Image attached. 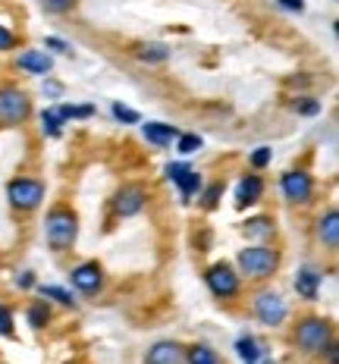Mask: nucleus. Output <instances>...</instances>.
Returning a JSON list of instances; mask_svg holds the SVG:
<instances>
[{
	"label": "nucleus",
	"instance_id": "f257e3e1",
	"mask_svg": "<svg viewBox=\"0 0 339 364\" xmlns=\"http://www.w3.org/2000/svg\"><path fill=\"white\" fill-rule=\"evenodd\" d=\"M75 236H79V217L66 208H54L44 220V239L54 252H66V248L75 245Z\"/></svg>",
	"mask_w": 339,
	"mask_h": 364
},
{
	"label": "nucleus",
	"instance_id": "f03ea898",
	"mask_svg": "<svg viewBox=\"0 0 339 364\" xmlns=\"http://www.w3.org/2000/svg\"><path fill=\"white\" fill-rule=\"evenodd\" d=\"M276 264H280V255H276L274 248H267V245H254V248L239 252V267H242V273L245 277H252V279L270 277V273L276 270Z\"/></svg>",
	"mask_w": 339,
	"mask_h": 364
},
{
	"label": "nucleus",
	"instance_id": "7ed1b4c3",
	"mask_svg": "<svg viewBox=\"0 0 339 364\" xmlns=\"http://www.w3.org/2000/svg\"><path fill=\"white\" fill-rule=\"evenodd\" d=\"M296 343H298V348H305V352H311V355L323 352V348L330 346V323L323 321V317H305L296 330Z\"/></svg>",
	"mask_w": 339,
	"mask_h": 364
},
{
	"label": "nucleus",
	"instance_id": "20e7f679",
	"mask_svg": "<svg viewBox=\"0 0 339 364\" xmlns=\"http://www.w3.org/2000/svg\"><path fill=\"white\" fill-rule=\"evenodd\" d=\"M6 198L19 210H35L44 201V186L38 179H13L6 186Z\"/></svg>",
	"mask_w": 339,
	"mask_h": 364
},
{
	"label": "nucleus",
	"instance_id": "39448f33",
	"mask_svg": "<svg viewBox=\"0 0 339 364\" xmlns=\"http://www.w3.org/2000/svg\"><path fill=\"white\" fill-rule=\"evenodd\" d=\"M28 117V97L19 88H0V123L19 126Z\"/></svg>",
	"mask_w": 339,
	"mask_h": 364
},
{
	"label": "nucleus",
	"instance_id": "423d86ee",
	"mask_svg": "<svg viewBox=\"0 0 339 364\" xmlns=\"http://www.w3.org/2000/svg\"><path fill=\"white\" fill-rule=\"evenodd\" d=\"M205 283L217 299H232V295L239 292V277L230 264H214V267L205 273Z\"/></svg>",
	"mask_w": 339,
	"mask_h": 364
},
{
	"label": "nucleus",
	"instance_id": "0eeeda50",
	"mask_svg": "<svg viewBox=\"0 0 339 364\" xmlns=\"http://www.w3.org/2000/svg\"><path fill=\"white\" fill-rule=\"evenodd\" d=\"M254 314H258V321L264 327H280L289 311H286V301L276 292H261L254 299Z\"/></svg>",
	"mask_w": 339,
	"mask_h": 364
},
{
	"label": "nucleus",
	"instance_id": "6e6552de",
	"mask_svg": "<svg viewBox=\"0 0 339 364\" xmlns=\"http://www.w3.org/2000/svg\"><path fill=\"white\" fill-rule=\"evenodd\" d=\"M280 188H283L286 201H292V204H308V198H311V192H314V182H311V176H308L305 170H289V173H286V176L280 179Z\"/></svg>",
	"mask_w": 339,
	"mask_h": 364
},
{
	"label": "nucleus",
	"instance_id": "1a4fd4ad",
	"mask_svg": "<svg viewBox=\"0 0 339 364\" xmlns=\"http://www.w3.org/2000/svg\"><path fill=\"white\" fill-rule=\"evenodd\" d=\"M145 201H148V192L141 186H123L117 192V198H113V210L119 217H135L145 208Z\"/></svg>",
	"mask_w": 339,
	"mask_h": 364
},
{
	"label": "nucleus",
	"instance_id": "9d476101",
	"mask_svg": "<svg viewBox=\"0 0 339 364\" xmlns=\"http://www.w3.org/2000/svg\"><path fill=\"white\" fill-rule=\"evenodd\" d=\"M70 279H72V286H75V289H79V292L92 295V292L101 289V283H104V273H101V267H97L95 261H88V264H79V267H72Z\"/></svg>",
	"mask_w": 339,
	"mask_h": 364
},
{
	"label": "nucleus",
	"instance_id": "9b49d317",
	"mask_svg": "<svg viewBox=\"0 0 339 364\" xmlns=\"http://www.w3.org/2000/svg\"><path fill=\"white\" fill-rule=\"evenodd\" d=\"M167 179L179 186V192H183V201H188L201 188V176L195 170H188L185 164H170L167 166Z\"/></svg>",
	"mask_w": 339,
	"mask_h": 364
},
{
	"label": "nucleus",
	"instance_id": "f8f14e48",
	"mask_svg": "<svg viewBox=\"0 0 339 364\" xmlns=\"http://www.w3.org/2000/svg\"><path fill=\"white\" fill-rule=\"evenodd\" d=\"M185 352L176 343H154L145 355V364H183Z\"/></svg>",
	"mask_w": 339,
	"mask_h": 364
},
{
	"label": "nucleus",
	"instance_id": "ddd939ff",
	"mask_svg": "<svg viewBox=\"0 0 339 364\" xmlns=\"http://www.w3.org/2000/svg\"><path fill=\"white\" fill-rule=\"evenodd\" d=\"M321 273L318 270H311V267H305V270H298V277H296V292L301 295V299H308V301H314L318 299V292H321Z\"/></svg>",
	"mask_w": 339,
	"mask_h": 364
},
{
	"label": "nucleus",
	"instance_id": "4468645a",
	"mask_svg": "<svg viewBox=\"0 0 339 364\" xmlns=\"http://www.w3.org/2000/svg\"><path fill=\"white\" fill-rule=\"evenodd\" d=\"M261 195H264L261 176H245L242 182H239V188H236V204L239 208H248V204L261 201Z\"/></svg>",
	"mask_w": 339,
	"mask_h": 364
},
{
	"label": "nucleus",
	"instance_id": "2eb2a0df",
	"mask_svg": "<svg viewBox=\"0 0 339 364\" xmlns=\"http://www.w3.org/2000/svg\"><path fill=\"white\" fill-rule=\"evenodd\" d=\"M318 239L327 248L339 245V214H336V210H327V214L318 220Z\"/></svg>",
	"mask_w": 339,
	"mask_h": 364
},
{
	"label": "nucleus",
	"instance_id": "dca6fc26",
	"mask_svg": "<svg viewBox=\"0 0 339 364\" xmlns=\"http://www.w3.org/2000/svg\"><path fill=\"white\" fill-rule=\"evenodd\" d=\"M141 132H145V139L151 141V145L163 148V145H173V139H179V132L167 123H145L141 126Z\"/></svg>",
	"mask_w": 339,
	"mask_h": 364
},
{
	"label": "nucleus",
	"instance_id": "f3484780",
	"mask_svg": "<svg viewBox=\"0 0 339 364\" xmlns=\"http://www.w3.org/2000/svg\"><path fill=\"white\" fill-rule=\"evenodd\" d=\"M19 66L26 73H35V75H44L50 73V66H54V60H50L44 50H26V54L19 57Z\"/></svg>",
	"mask_w": 339,
	"mask_h": 364
},
{
	"label": "nucleus",
	"instance_id": "a211bd4d",
	"mask_svg": "<svg viewBox=\"0 0 339 364\" xmlns=\"http://www.w3.org/2000/svg\"><path fill=\"white\" fill-rule=\"evenodd\" d=\"M236 352H239V358H242L245 364H254V361L264 358V346H261L254 336H242V339H239V343H236Z\"/></svg>",
	"mask_w": 339,
	"mask_h": 364
},
{
	"label": "nucleus",
	"instance_id": "6ab92c4d",
	"mask_svg": "<svg viewBox=\"0 0 339 364\" xmlns=\"http://www.w3.org/2000/svg\"><path fill=\"white\" fill-rule=\"evenodd\" d=\"M135 54H139L141 63H163V60H170V48L161 41H151V44H141Z\"/></svg>",
	"mask_w": 339,
	"mask_h": 364
},
{
	"label": "nucleus",
	"instance_id": "aec40b11",
	"mask_svg": "<svg viewBox=\"0 0 339 364\" xmlns=\"http://www.w3.org/2000/svg\"><path fill=\"white\" fill-rule=\"evenodd\" d=\"M185 361L188 364H220L217 352H214V348H208V346H192L185 352Z\"/></svg>",
	"mask_w": 339,
	"mask_h": 364
},
{
	"label": "nucleus",
	"instance_id": "412c9836",
	"mask_svg": "<svg viewBox=\"0 0 339 364\" xmlns=\"http://www.w3.org/2000/svg\"><path fill=\"white\" fill-rule=\"evenodd\" d=\"M48 321H50L48 305H44V301H32V305H28V323H32L35 330H44L48 327Z\"/></svg>",
	"mask_w": 339,
	"mask_h": 364
},
{
	"label": "nucleus",
	"instance_id": "4be33fe9",
	"mask_svg": "<svg viewBox=\"0 0 339 364\" xmlns=\"http://www.w3.org/2000/svg\"><path fill=\"white\" fill-rule=\"evenodd\" d=\"M38 292L44 295V299H54V301H60V305H66V308H72L75 305V299L66 289H60V286H38Z\"/></svg>",
	"mask_w": 339,
	"mask_h": 364
},
{
	"label": "nucleus",
	"instance_id": "5701e85b",
	"mask_svg": "<svg viewBox=\"0 0 339 364\" xmlns=\"http://www.w3.org/2000/svg\"><path fill=\"white\" fill-rule=\"evenodd\" d=\"M245 232H248V236H258V239H264V236H270V232H274V223H270L267 217L248 220V223H245Z\"/></svg>",
	"mask_w": 339,
	"mask_h": 364
},
{
	"label": "nucleus",
	"instance_id": "b1692460",
	"mask_svg": "<svg viewBox=\"0 0 339 364\" xmlns=\"http://www.w3.org/2000/svg\"><path fill=\"white\" fill-rule=\"evenodd\" d=\"M41 123H44V135H60V129H63V117H60V110H44Z\"/></svg>",
	"mask_w": 339,
	"mask_h": 364
},
{
	"label": "nucleus",
	"instance_id": "393cba45",
	"mask_svg": "<svg viewBox=\"0 0 339 364\" xmlns=\"http://www.w3.org/2000/svg\"><path fill=\"white\" fill-rule=\"evenodd\" d=\"M41 6L48 13H54V16H60V13H70L75 6V0H41Z\"/></svg>",
	"mask_w": 339,
	"mask_h": 364
},
{
	"label": "nucleus",
	"instance_id": "a878e982",
	"mask_svg": "<svg viewBox=\"0 0 339 364\" xmlns=\"http://www.w3.org/2000/svg\"><path fill=\"white\" fill-rule=\"evenodd\" d=\"M201 148L198 135H179V154H195Z\"/></svg>",
	"mask_w": 339,
	"mask_h": 364
},
{
	"label": "nucleus",
	"instance_id": "bb28decb",
	"mask_svg": "<svg viewBox=\"0 0 339 364\" xmlns=\"http://www.w3.org/2000/svg\"><path fill=\"white\" fill-rule=\"evenodd\" d=\"M296 110L305 113V117H314V113H321V104L314 101V97H298V101H296Z\"/></svg>",
	"mask_w": 339,
	"mask_h": 364
},
{
	"label": "nucleus",
	"instance_id": "cd10ccee",
	"mask_svg": "<svg viewBox=\"0 0 339 364\" xmlns=\"http://www.w3.org/2000/svg\"><path fill=\"white\" fill-rule=\"evenodd\" d=\"M0 336H13V314L6 305H0Z\"/></svg>",
	"mask_w": 339,
	"mask_h": 364
},
{
	"label": "nucleus",
	"instance_id": "c85d7f7f",
	"mask_svg": "<svg viewBox=\"0 0 339 364\" xmlns=\"http://www.w3.org/2000/svg\"><path fill=\"white\" fill-rule=\"evenodd\" d=\"M113 117L117 119H123V123H139V113L135 110H129V107H123V104H113Z\"/></svg>",
	"mask_w": 339,
	"mask_h": 364
},
{
	"label": "nucleus",
	"instance_id": "c756f323",
	"mask_svg": "<svg viewBox=\"0 0 339 364\" xmlns=\"http://www.w3.org/2000/svg\"><path fill=\"white\" fill-rule=\"evenodd\" d=\"M220 195H223V186H210L208 192H205V198H201V204L210 210V208H217V201H220Z\"/></svg>",
	"mask_w": 339,
	"mask_h": 364
},
{
	"label": "nucleus",
	"instance_id": "7c9ffc66",
	"mask_svg": "<svg viewBox=\"0 0 339 364\" xmlns=\"http://www.w3.org/2000/svg\"><path fill=\"white\" fill-rule=\"evenodd\" d=\"M270 157H274V151H270V148H258L252 154V166H258V170H261V166L270 164Z\"/></svg>",
	"mask_w": 339,
	"mask_h": 364
},
{
	"label": "nucleus",
	"instance_id": "2f4dec72",
	"mask_svg": "<svg viewBox=\"0 0 339 364\" xmlns=\"http://www.w3.org/2000/svg\"><path fill=\"white\" fill-rule=\"evenodd\" d=\"M13 44H16V38H13V32L6 26H0V50H10Z\"/></svg>",
	"mask_w": 339,
	"mask_h": 364
},
{
	"label": "nucleus",
	"instance_id": "473e14b6",
	"mask_svg": "<svg viewBox=\"0 0 339 364\" xmlns=\"http://www.w3.org/2000/svg\"><path fill=\"white\" fill-rule=\"evenodd\" d=\"M44 48H50V50H63V54H70V44L60 41V38H44Z\"/></svg>",
	"mask_w": 339,
	"mask_h": 364
},
{
	"label": "nucleus",
	"instance_id": "72a5a7b5",
	"mask_svg": "<svg viewBox=\"0 0 339 364\" xmlns=\"http://www.w3.org/2000/svg\"><path fill=\"white\" fill-rule=\"evenodd\" d=\"M280 6L283 10H289V13H301L305 10V0H280Z\"/></svg>",
	"mask_w": 339,
	"mask_h": 364
},
{
	"label": "nucleus",
	"instance_id": "f704fd0d",
	"mask_svg": "<svg viewBox=\"0 0 339 364\" xmlns=\"http://www.w3.org/2000/svg\"><path fill=\"white\" fill-rule=\"evenodd\" d=\"M16 286H19V289H32V286H35L32 273H19V277H16Z\"/></svg>",
	"mask_w": 339,
	"mask_h": 364
},
{
	"label": "nucleus",
	"instance_id": "c9c22d12",
	"mask_svg": "<svg viewBox=\"0 0 339 364\" xmlns=\"http://www.w3.org/2000/svg\"><path fill=\"white\" fill-rule=\"evenodd\" d=\"M254 364H258V361H254Z\"/></svg>",
	"mask_w": 339,
	"mask_h": 364
}]
</instances>
